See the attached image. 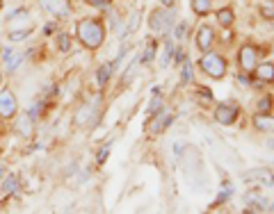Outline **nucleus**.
<instances>
[{"mask_svg": "<svg viewBox=\"0 0 274 214\" xmlns=\"http://www.w3.org/2000/svg\"><path fill=\"white\" fill-rule=\"evenodd\" d=\"M75 32H78V39L82 41V46L89 50H96L101 48L103 39H105V27H103L101 21H94V18H85V21L78 23L75 27Z\"/></svg>", "mask_w": 274, "mask_h": 214, "instance_id": "1", "label": "nucleus"}, {"mask_svg": "<svg viewBox=\"0 0 274 214\" xmlns=\"http://www.w3.org/2000/svg\"><path fill=\"white\" fill-rule=\"evenodd\" d=\"M174 21H176V9L174 7H165V9H156L149 16V25L156 34H167L172 30Z\"/></svg>", "mask_w": 274, "mask_h": 214, "instance_id": "2", "label": "nucleus"}, {"mask_svg": "<svg viewBox=\"0 0 274 214\" xmlns=\"http://www.w3.org/2000/svg\"><path fill=\"white\" fill-rule=\"evenodd\" d=\"M199 64H201V69H204L210 78H215V80H222L226 75V62H224V57L217 53H210V50L204 53V57L199 59Z\"/></svg>", "mask_w": 274, "mask_h": 214, "instance_id": "3", "label": "nucleus"}, {"mask_svg": "<svg viewBox=\"0 0 274 214\" xmlns=\"http://www.w3.org/2000/svg\"><path fill=\"white\" fill-rule=\"evenodd\" d=\"M7 23H9V30H27L30 27V14H27L25 7H18L7 16Z\"/></svg>", "mask_w": 274, "mask_h": 214, "instance_id": "4", "label": "nucleus"}, {"mask_svg": "<svg viewBox=\"0 0 274 214\" xmlns=\"http://www.w3.org/2000/svg\"><path fill=\"white\" fill-rule=\"evenodd\" d=\"M18 105H16V98H14V94L11 91H0V116L2 118H11L14 114H16Z\"/></svg>", "mask_w": 274, "mask_h": 214, "instance_id": "5", "label": "nucleus"}, {"mask_svg": "<svg viewBox=\"0 0 274 214\" xmlns=\"http://www.w3.org/2000/svg\"><path fill=\"white\" fill-rule=\"evenodd\" d=\"M236 116H238V107L233 105H229V103H222V105H217V109H215V121L217 123H222V125H231L233 121H236Z\"/></svg>", "mask_w": 274, "mask_h": 214, "instance_id": "6", "label": "nucleus"}, {"mask_svg": "<svg viewBox=\"0 0 274 214\" xmlns=\"http://www.w3.org/2000/svg\"><path fill=\"white\" fill-rule=\"evenodd\" d=\"M41 7L57 18H66L71 14V5L66 0H41Z\"/></svg>", "mask_w": 274, "mask_h": 214, "instance_id": "7", "label": "nucleus"}, {"mask_svg": "<svg viewBox=\"0 0 274 214\" xmlns=\"http://www.w3.org/2000/svg\"><path fill=\"white\" fill-rule=\"evenodd\" d=\"M213 41H215V32H213V27L204 23V25L199 27V32H197V48H199L201 53H208Z\"/></svg>", "mask_w": 274, "mask_h": 214, "instance_id": "8", "label": "nucleus"}, {"mask_svg": "<svg viewBox=\"0 0 274 214\" xmlns=\"http://www.w3.org/2000/svg\"><path fill=\"white\" fill-rule=\"evenodd\" d=\"M238 62L245 71H254L256 69V48L254 46H242L240 48V55H238Z\"/></svg>", "mask_w": 274, "mask_h": 214, "instance_id": "9", "label": "nucleus"}, {"mask_svg": "<svg viewBox=\"0 0 274 214\" xmlns=\"http://www.w3.org/2000/svg\"><path fill=\"white\" fill-rule=\"evenodd\" d=\"M172 112H162L156 116V121H153V125H151V134H160L162 130L167 128V125L172 123Z\"/></svg>", "mask_w": 274, "mask_h": 214, "instance_id": "10", "label": "nucleus"}, {"mask_svg": "<svg viewBox=\"0 0 274 214\" xmlns=\"http://www.w3.org/2000/svg\"><path fill=\"white\" fill-rule=\"evenodd\" d=\"M94 116H96V105H85L78 112V116H75V123L78 125H87L94 121Z\"/></svg>", "mask_w": 274, "mask_h": 214, "instance_id": "11", "label": "nucleus"}, {"mask_svg": "<svg viewBox=\"0 0 274 214\" xmlns=\"http://www.w3.org/2000/svg\"><path fill=\"white\" fill-rule=\"evenodd\" d=\"M256 78L263 82H274V64L272 62H265V64L256 66Z\"/></svg>", "mask_w": 274, "mask_h": 214, "instance_id": "12", "label": "nucleus"}, {"mask_svg": "<svg viewBox=\"0 0 274 214\" xmlns=\"http://www.w3.org/2000/svg\"><path fill=\"white\" fill-rule=\"evenodd\" d=\"M245 180L247 182L258 180V182H268V185H272V176H270V171H265V169H256V171H252V173H245Z\"/></svg>", "mask_w": 274, "mask_h": 214, "instance_id": "13", "label": "nucleus"}, {"mask_svg": "<svg viewBox=\"0 0 274 214\" xmlns=\"http://www.w3.org/2000/svg\"><path fill=\"white\" fill-rule=\"evenodd\" d=\"M254 123H256V128L261 130V132H272L274 130V118H270L268 114H258V116L254 118Z\"/></svg>", "mask_w": 274, "mask_h": 214, "instance_id": "14", "label": "nucleus"}, {"mask_svg": "<svg viewBox=\"0 0 274 214\" xmlns=\"http://www.w3.org/2000/svg\"><path fill=\"white\" fill-rule=\"evenodd\" d=\"M112 71H114L112 64H103L101 69L96 71V82H98V87H105V85H108V80H110V75H112Z\"/></svg>", "mask_w": 274, "mask_h": 214, "instance_id": "15", "label": "nucleus"}, {"mask_svg": "<svg viewBox=\"0 0 274 214\" xmlns=\"http://www.w3.org/2000/svg\"><path fill=\"white\" fill-rule=\"evenodd\" d=\"M7 71H9V73H14V71H16L18 69V66H21L23 64V59H25V57H23V55L21 53H16V55H11V50H7Z\"/></svg>", "mask_w": 274, "mask_h": 214, "instance_id": "16", "label": "nucleus"}, {"mask_svg": "<svg viewBox=\"0 0 274 214\" xmlns=\"http://www.w3.org/2000/svg\"><path fill=\"white\" fill-rule=\"evenodd\" d=\"M16 130H18V134H23V137H30V134H32V118L21 116L18 118V123H16Z\"/></svg>", "mask_w": 274, "mask_h": 214, "instance_id": "17", "label": "nucleus"}, {"mask_svg": "<svg viewBox=\"0 0 274 214\" xmlns=\"http://www.w3.org/2000/svg\"><path fill=\"white\" fill-rule=\"evenodd\" d=\"M174 50H176V43H174V41H167V43H165V53H162V59H160V66H162V69H167V66L172 64Z\"/></svg>", "mask_w": 274, "mask_h": 214, "instance_id": "18", "label": "nucleus"}, {"mask_svg": "<svg viewBox=\"0 0 274 214\" xmlns=\"http://www.w3.org/2000/svg\"><path fill=\"white\" fill-rule=\"evenodd\" d=\"M217 21H220L222 27H229L233 23V11L229 9V7H224V9L217 11Z\"/></svg>", "mask_w": 274, "mask_h": 214, "instance_id": "19", "label": "nucleus"}, {"mask_svg": "<svg viewBox=\"0 0 274 214\" xmlns=\"http://www.w3.org/2000/svg\"><path fill=\"white\" fill-rule=\"evenodd\" d=\"M192 11L194 14H199V16L208 14L210 11V0H192Z\"/></svg>", "mask_w": 274, "mask_h": 214, "instance_id": "20", "label": "nucleus"}, {"mask_svg": "<svg viewBox=\"0 0 274 214\" xmlns=\"http://www.w3.org/2000/svg\"><path fill=\"white\" fill-rule=\"evenodd\" d=\"M231 196H233V185H231V182H224V185H222V189H220V196H217L215 203L220 205V203H224V201H229Z\"/></svg>", "mask_w": 274, "mask_h": 214, "instance_id": "21", "label": "nucleus"}, {"mask_svg": "<svg viewBox=\"0 0 274 214\" xmlns=\"http://www.w3.org/2000/svg\"><path fill=\"white\" fill-rule=\"evenodd\" d=\"M137 64H140V57L135 55V57L130 59V64H128V69H126V73H124V85H128V82H130V78H133V73H135V69H137Z\"/></svg>", "mask_w": 274, "mask_h": 214, "instance_id": "22", "label": "nucleus"}, {"mask_svg": "<svg viewBox=\"0 0 274 214\" xmlns=\"http://www.w3.org/2000/svg\"><path fill=\"white\" fill-rule=\"evenodd\" d=\"M272 109V96H265L258 101V114H268Z\"/></svg>", "mask_w": 274, "mask_h": 214, "instance_id": "23", "label": "nucleus"}, {"mask_svg": "<svg viewBox=\"0 0 274 214\" xmlns=\"http://www.w3.org/2000/svg\"><path fill=\"white\" fill-rule=\"evenodd\" d=\"M2 187H5V192H7V194L16 192V187H18V178H16V176L5 178V182H2Z\"/></svg>", "mask_w": 274, "mask_h": 214, "instance_id": "24", "label": "nucleus"}, {"mask_svg": "<svg viewBox=\"0 0 274 214\" xmlns=\"http://www.w3.org/2000/svg\"><path fill=\"white\" fill-rule=\"evenodd\" d=\"M30 32H32L30 27H27V30H9V39L11 41H23V39H27Z\"/></svg>", "mask_w": 274, "mask_h": 214, "instance_id": "25", "label": "nucleus"}, {"mask_svg": "<svg viewBox=\"0 0 274 214\" xmlns=\"http://www.w3.org/2000/svg\"><path fill=\"white\" fill-rule=\"evenodd\" d=\"M153 55H156V43H149L146 50H144V55L140 57V62H142V64H149L151 59H153Z\"/></svg>", "mask_w": 274, "mask_h": 214, "instance_id": "26", "label": "nucleus"}, {"mask_svg": "<svg viewBox=\"0 0 274 214\" xmlns=\"http://www.w3.org/2000/svg\"><path fill=\"white\" fill-rule=\"evenodd\" d=\"M57 48L62 50V53H69V48H71L69 34H59V37H57Z\"/></svg>", "mask_w": 274, "mask_h": 214, "instance_id": "27", "label": "nucleus"}, {"mask_svg": "<svg viewBox=\"0 0 274 214\" xmlns=\"http://www.w3.org/2000/svg\"><path fill=\"white\" fill-rule=\"evenodd\" d=\"M137 25H140V11H135L133 16H130V23H128V27H126L124 32H121V37H126L128 32H133V30H135Z\"/></svg>", "mask_w": 274, "mask_h": 214, "instance_id": "28", "label": "nucleus"}, {"mask_svg": "<svg viewBox=\"0 0 274 214\" xmlns=\"http://www.w3.org/2000/svg\"><path fill=\"white\" fill-rule=\"evenodd\" d=\"M181 80H183V85H188V82L192 80V62H185L183 73H181Z\"/></svg>", "mask_w": 274, "mask_h": 214, "instance_id": "29", "label": "nucleus"}, {"mask_svg": "<svg viewBox=\"0 0 274 214\" xmlns=\"http://www.w3.org/2000/svg\"><path fill=\"white\" fill-rule=\"evenodd\" d=\"M158 109H160V98H151L146 114H149V116H153V112H158Z\"/></svg>", "mask_w": 274, "mask_h": 214, "instance_id": "30", "label": "nucleus"}, {"mask_svg": "<svg viewBox=\"0 0 274 214\" xmlns=\"http://www.w3.org/2000/svg\"><path fill=\"white\" fill-rule=\"evenodd\" d=\"M108 153H110V144H108V146H103V148L98 150V155H96V162H98V164H103V162L108 160Z\"/></svg>", "mask_w": 274, "mask_h": 214, "instance_id": "31", "label": "nucleus"}, {"mask_svg": "<svg viewBox=\"0 0 274 214\" xmlns=\"http://www.w3.org/2000/svg\"><path fill=\"white\" fill-rule=\"evenodd\" d=\"M91 7H96V9H103V7L110 5V0H87Z\"/></svg>", "mask_w": 274, "mask_h": 214, "instance_id": "32", "label": "nucleus"}, {"mask_svg": "<svg viewBox=\"0 0 274 214\" xmlns=\"http://www.w3.org/2000/svg\"><path fill=\"white\" fill-rule=\"evenodd\" d=\"M261 14L268 16V18H274V7L272 5H263V7H261Z\"/></svg>", "mask_w": 274, "mask_h": 214, "instance_id": "33", "label": "nucleus"}, {"mask_svg": "<svg viewBox=\"0 0 274 214\" xmlns=\"http://www.w3.org/2000/svg\"><path fill=\"white\" fill-rule=\"evenodd\" d=\"M185 25H188V23H181V25L176 27V32H174V37H176V39H183V34H185Z\"/></svg>", "mask_w": 274, "mask_h": 214, "instance_id": "34", "label": "nucleus"}, {"mask_svg": "<svg viewBox=\"0 0 274 214\" xmlns=\"http://www.w3.org/2000/svg\"><path fill=\"white\" fill-rule=\"evenodd\" d=\"M183 148H185V144H176V146H174V153H176V157L183 155Z\"/></svg>", "mask_w": 274, "mask_h": 214, "instance_id": "35", "label": "nucleus"}, {"mask_svg": "<svg viewBox=\"0 0 274 214\" xmlns=\"http://www.w3.org/2000/svg\"><path fill=\"white\" fill-rule=\"evenodd\" d=\"M174 59H176L174 64H181V62H183V53H181V50H174Z\"/></svg>", "mask_w": 274, "mask_h": 214, "instance_id": "36", "label": "nucleus"}, {"mask_svg": "<svg viewBox=\"0 0 274 214\" xmlns=\"http://www.w3.org/2000/svg\"><path fill=\"white\" fill-rule=\"evenodd\" d=\"M174 2H176V0H160L162 7H174Z\"/></svg>", "mask_w": 274, "mask_h": 214, "instance_id": "37", "label": "nucleus"}, {"mask_svg": "<svg viewBox=\"0 0 274 214\" xmlns=\"http://www.w3.org/2000/svg\"><path fill=\"white\" fill-rule=\"evenodd\" d=\"M238 80H240V85H242V87H245V85H249V78H245V75H240Z\"/></svg>", "mask_w": 274, "mask_h": 214, "instance_id": "38", "label": "nucleus"}, {"mask_svg": "<svg viewBox=\"0 0 274 214\" xmlns=\"http://www.w3.org/2000/svg\"><path fill=\"white\" fill-rule=\"evenodd\" d=\"M43 32L48 34V32H53V23H46V27H43Z\"/></svg>", "mask_w": 274, "mask_h": 214, "instance_id": "39", "label": "nucleus"}, {"mask_svg": "<svg viewBox=\"0 0 274 214\" xmlns=\"http://www.w3.org/2000/svg\"><path fill=\"white\" fill-rule=\"evenodd\" d=\"M5 171H7L5 166H0V180H2V178H5Z\"/></svg>", "mask_w": 274, "mask_h": 214, "instance_id": "40", "label": "nucleus"}, {"mask_svg": "<svg viewBox=\"0 0 274 214\" xmlns=\"http://www.w3.org/2000/svg\"><path fill=\"white\" fill-rule=\"evenodd\" d=\"M0 85H2V71H0Z\"/></svg>", "mask_w": 274, "mask_h": 214, "instance_id": "41", "label": "nucleus"}, {"mask_svg": "<svg viewBox=\"0 0 274 214\" xmlns=\"http://www.w3.org/2000/svg\"><path fill=\"white\" fill-rule=\"evenodd\" d=\"M270 146H272V148H274V141H270Z\"/></svg>", "mask_w": 274, "mask_h": 214, "instance_id": "42", "label": "nucleus"}, {"mask_svg": "<svg viewBox=\"0 0 274 214\" xmlns=\"http://www.w3.org/2000/svg\"><path fill=\"white\" fill-rule=\"evenodd\" d=\"M272 210H274V205H272Z\"/></svg>", "mask_w": 274, "mask_h": 214, "instance_id": "43", "label": "nucleus"}]
</instances>
